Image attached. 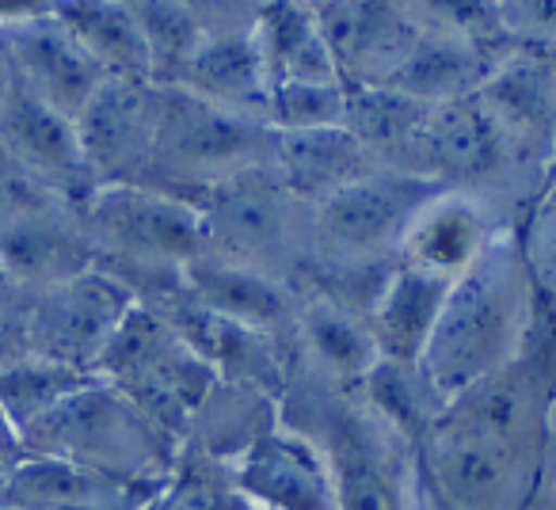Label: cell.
I'll use <instances>...</instances> for the list:
<instances>
[{
	"label": "cell",
	"instance_id": "cell-11",
	"mask_svg": "<svg viewBox=\"0 0 556 510\" xmlns=\"http://www.w3.org/2000/svg\"><path fill=\"white\" fill-rule=\"evenodd\" d=\"M252 510H340L332 457L290 426H270L225 461Z\"/></svg>",
	"mask_w": 556,
	"mask_h": 510
},
{
	"label": "cell",
	"instance_id": "cell-15",
	"mask_svg": "<svg viewBox=\"0 0 556 510\" xmlns=\"http://www.w3.org/2000/svg\"><path fill=\"white\" fill-rule=\"evenodd\" d=\"M202 20L206 39L179 88L232 115L267 123L270 80L255 47V9H202Z\"/></svg>",
	"mask_w": 556,
	"mask_h": 510
},
{
	"label": "cell",
	"instance_id": "cell-35",
	"mask_svg": "<svg viewBox=\"0 0 556 510\" xmlns=\"http://www.w3.org/2000/svg\"><path fill=\"white\" fill-rule=\"evenodd\" d=\"M530 279L556 294V202H538L518 229Z\"/></svg>",
	"mask_w": 556,
	"mask_h": 510
},
{
	"label": "cell",
	"instance_id": "cell-9",
	"mask_svg": "<svg viewBox=\"0 0 556 510\" xmlns=\"http://www.w3.org/2000/svg\"><path fill=\"white\" fill-rule=\"evenodd\" d=\"M194 206L206 225V252L278 279L294 252L298 199L282 187L275 168H255L210 187Z\"/></svg>",
	"mask_w": 556,
	"mask_h": 510
},
{
	"label": "cell",
	"instance_id": "cell-21",
	"mask_svg": "<svg viewBox=\"0 0 556 510\" xmlns=\"http://www.w3.org/2000/svg\"><path fill=\"white\" fill-rule=\"evenodd\" d=\"M495 69L500 62L492 54H484L477 42L442 24L439 16L424 12V35L389 88L419 103H431V107H446V103L477 95Z\"/></svg>",
	"mask_w": 556,
	"mask_h": 510
},
{
	"label": "cell",
	"instance_id": "cell-26",
	"mask_svg": "<svg viewBox=\"0 0 556 510\" xmlns=\"http://www.w3.org/2000/svg\"><path fill=\"white\" fill-rule=\"evenodd\" d=\"M54 16L92 58L103 80H149V47L134 4L70 0V4H54Z\"/></svg>",
	"mask_w": 556,
	"mask_h": 510
},
{
	"label": "cell",
	"instance_id": "cell-5",
	"mask_svg": "<svg viewBox=\"0 0 556 510\" xmlns=\"http://www.w3.org/2000/svg\"><path fill=\"white\" fill-rule=\"evenodd\" d=\"M80 229L115 275H184L206 252L202 209L146 183H103L73 206Z\"/></svg>",
	"mask_w": 556,
	"mask_h": 510
},
{
	"label": "cell",
	"instance_id": "cell-27",
	"mask_svg": "<svg viewBox=\"0 0 556 510\" xmlns=\"http://www.w3.org/2000/svg\"><path fill=\"white\" fill-rule=\"evenodd\" d=\"M431 103H419L396 88H348V115L343 130L358 141L370 156H386L389 168L412 171V156L419 149L427 123H431Z\"/></svg>",
	"mask_w": 556,
	"mask_h": 510
},
{
	"label": "cell",
	"instance_id": "cell-3",
	"mask_svg": "<svg viewBox=\"0 0 556 510\" xmlns=\"http://www.w3.org/2000/svg\"><path fill=\"white\" fill-rule=\"evenodd\" d=\"M24 457H58L134 484H161L179 446L111 381L92 378L20 434Z\"/></svg>",
	"mask_w": 556,
	"mask_h": 510
},
{
	"label": "cell",
	"instance_id": "cell-37",
	"mask_svg": "<svg viewBox=\"0 0 556 510\" xmlns=\"http://www.w3.org/2000/svg\"><path fill=\"white\" fill-rule=\"evenodd\" d=\"M27 194H31V183H24V179H16V183H0V237H4V229L12 225L16 209L24 206Z\"/></svg>",
	"mask_w": 556,
	"mask_h": 510
},
{
	"label": "cell",
	"instance_id": "cell-31",
	"mask_svg": "<svg viewBox=\"0 0 556 510\" xmlns=\"http://www.w3.org/2000/svg\"><path fill=\"white\" fill-rule=\"evenodd\" d=\"M363 388L370 393V404L378 408V416L386 419L396 434H404L412 446L424 438L427 426H431L434 419H439V411L446 408V400L427 385L419 366L378 362L370 378L363 381Z\"/></svg>",
	"mask_w": 556,
	"mask_h": 510
},
{
	"label": "cell",
	"instance_id": "cell-16",
	"mask_svg": "<svg viewBox=\"0 0 556 510\" xmlns=\"http://www.w3.org/2000/svg\"><path fill=\"white\" fill-rule=\"evenodd\" d=\"M515 149L518 145L488 115L480 95H469V100L431 111V123L412 156V171L450 187V191H462V187L492 179Z\"/></svg>",
	"mask_w": 556,
	"mask_h": 510
},
{
	"label": "cell",
	"instance_id": "cell-10",
	"mask_svg": "<svg viewBox=\"0 0 556 510\" xmlns=\"http://www.w3.org/2000/svg\"><path fill=\"white\" fill-rule=\"evenodd\" d=\"M0 31L9 42L16 85L27 95L50 103L62 115L77 118L103 85V73L92 58L80 50V42L65 31L54 16V4H16L0 9Z\"/></svg>",
	"mask_w": 556,
	"mask_h": 510
},
{
	"label": "cell",
	"instance_id": "cell-4",
	"mask_svg": "<svg viewBox=\"0 0 556 510\" xmlns=\"http://www.w3.org/2000/svg\"><path fill=\"white\" fill-rule=\"evenodd\" d=\"M275 130L260 118L232 115L187 88H161L153 161L141 183L199 202L210 187L244 171L270 168Z\"/></svg>",
	"mask_w": 556,
	"mask_h": 510
},
{
	"label": "cell",
	"instance_id": "cell-25",
	"mask_svg": "<svg viewBox=\"0 0 556 510\" xmlns=\"http://www.w3.org/2000/svg\"><path fill=\"white\" fill-rule=\"evenodd\" d=\"M275 176L298 202H325L340 187L370 176L374 156L343 126L305 133H275Z\"/></svg>",
	"mask_w": 556,
	"mask_h": 510
},
{
	"label": "cell",
	"instance_id": "cell-30",
	"mask_svg": "<svg viewBox=\"0 0 556 510\" xmlns=\"http://www.w3.org/2000/svg\"><path fill=\"white\" fill-rule=\"evenodd\" d=\"M96 373H80L70 366L47 362V358H9L0 362V411L12 423V431L24 434L35 419L54 411L70 393H77Z\"/></svg>",
	"mask_w": 556,
	"mask_h": 510
},
{
	"label": "cell",
	"instance_id": "cell-33",
	"mask_svg": "<svg viewBox=\"0 0 556 510\" xmlns=\"http://www.w3.org/2000/svg\"><path fill=\"white\" fill-rule=\"evenodd\" d=\"M187 446V442H184ZM244 499L229 480V469L217 457L202 454L199 446L179 449L172 472L161 480L153 502L146 510H240Z\"/></svg>",
	"mask_w": 556,
	"mask_h": 510
},
{
	"label": "cell",
	"instance_id": "cell-36",
	"mask_svg": "<svg viewBox=\"0 0 556 510\" xmlns=\"http://www.w3.org/2000/svg\"><path fill=\"white\" fill-rule=\"evenodd\" d=\"M27 305H31V290L0 264V355L24 358V320Z\"/></svg>",
	"mask_w": 556,
	"mask_h": 510
},
{
	"label": "cell",
	"instance_id": "cell-13",
	"mask_svg": "<svg viewBox=\"0 0 556 510\" xmlns=\"http://www.w3.org/2000/svg\"><path fill=\"white\" fill-rule=\"evenodd\" d=\"M313 12L348 88H389L424 35V16L416 9L378 0L313 4Z\"/></svg>",
	"mask_w": 556,
	"mask_h": 510
},
{
	"label": "cell",
	"instance_id": "cell-28",
	"mask_svg": "<svg viewBox=\"0 0 556 510\" xmlns=\"http://www.w3.org/2000/svg\"><path fill=\"white\" fill-rule=\"evenodd\" d=\"M298 335L305 343V355L336 385H363L374 373V366L381 362L370 324L358 320L351 309H343V305H336L332 297H313V302L302 305Z\"/></svg>",
	"mask_w": 556,
	"mask_h": 510
},
{
	"label": "cell",
	"instance_id": "cell-20",
	"mask_svg": "<svg viewBox=\"0 0 556 510\" xmlns=\"http://www.w3.org/2000/svg\"><path fill=\"white\" fill-rule=\"evenodd\" d=\"M454 282L431 279L412 267H393V275L381 286L378 302L366 313L374 347L381 362L393 366H419L431 347V335L442 320V309L450 302Z\"/></svg>",
	"mask_w": 556,
	"mask_h": 510
},
{
	"label": "cell",
	"instance_id": "cell-29",
	"mask_svg": "<svg viewBox=\"0 0 556 510\" xmlns=\"http://www.w3.org/2000/svg\"><path fill=\"white\" fill-rule=\"evenodd\" d=\"M134 12H138L141 35H146L149 47V80L156 88H179L202 39H206L202 9L199 4L153 0V4H134Z\"/></svg>",
	"mask_w": 556,
	"mask_h": 510
},
{
	"label": "cell",
	"instance_id": "cell-23",
	"mask_svg": "<svg viewBox=\"0 0 556 510\" xmlns=\"http://www.w3.org/2000/svg\"><path fill=\"white\" fill-rule=\"evenodd\" d=\"M480 103L518 149L556 156V69L538 54H515L480 88Z\"/></svg>",
	"mask_w": 556,
	"mask_h": 510
},
{
	"label": "cell",
	"instance_id": "cell-7",
	"mask_svg": "<svg viewBox=\"0 0 556 510\" xmlns=\"http://www.w3.org/2000/svg\"><path fill=\"white\" fill-rule=\"evenodd\" d=\"M450 187L416 171L374 168L313 206L309 237L332 264H381L396 255L416 214Z\"/></svg>",
	"mask_w": 556,
	"mask_h": 510
},
{
	"label": "cell",
	"instance_id": "cell-40",
	"mask_svg": "<svg viewBox=\"0 0 556 510\" xmlns=\"http://www.w3.org/2000/svg\"><path fill=\"white\" fill-rule=\"evenodd\" d=\"M16 168H12V161L4 156V149H0V183H16Z\"/></svg>",
	"mask_w": 556,
	"mask_h": 510
},
{
	"label": "cell",
	"instance_id": "cell-43",
	"mask_svg": "<svg viewBox=\"0 0 556 510\" xmlns=\"http://www.w3.org/2000/svg\"><path fill=\"white\" fill-rule=\"evenodd\" d=\"M553 161H556V156H553Z\"/></svg>",
	"mask_w": 556,
	"mask_h": 510
},
{
	"label": "cell",
	"instance_id": "cell-14",
	"mask_svg": "<svg viewBox=\"0 0 556 510\" xmlns=\"http://www.w3.org/2000/svg\"><path fill=\"white\" fill-rule=\"evenodd\" d=\"M161 88L153 80H103L77 115L88 168L103 183H141L153 161Z\"/></svg>",
	"mask_w": 556,
	"mask_h": 510
},
{
	"label": "cell",
	"instance_id": "cell-34",
	"mask_svg": "<svg viewBox=\"0 0 556 510\" xmlns=\"http://www.w3.org/2000/svg\"><path fill=\"white\" fill-rule=\"evenodd\" d=\"M348 85H290L275 88L267 103V126L275 133H305L343 126Z\"/></svg>",
	"mask_w": 556,
	"mask_h": 510
},
{
	"label": "cell",
	"instance_id": "cell-38",
	"mask_svg": "<svg viewBox=\"0 0 556 510\" xmlns=\"http://www.w3.org/2000/svg\"><path fill=\"white\" fill-rule=\"evenodd\" d=\"M16 65H12V54H9V42H4V31H0V111H4V103L12 100V92H16Z\"/></svg>",
	"mask_w": 556,
	"mask_h": 510
},
{
	"label": "cell",
	"instance_id": "cell-32",
	"mask_svg": "<svg viewBox=\"0 0 556 510\" xmlns=\"http://www.w3.org/2000/svg\"><path fill=\"white\" fill-rule=\"evenodd\" d=\"M336 487H340V510H404L396 476L378 457V449L366 446L363 434L351 431V423H336Z\"/></svg>",
	"mask_w": 556,
	"mask_h": 510
},
{
	"label": "cell",
	"instance_id": "cell-24",
	"mask_svg": "<svg viewBox=\"0 0 556 510\" xmlns=\"http://www.w3.org/2000/svg\"><path fill=\"white\" fill-rule=\"evenodd\" d=\"M255 47H260L270 92L290 85H343L313 4H260Z\"/></svg>",
	"mask_w": 556,
	"mask_h": 510
},
{
	"label": "cell",
	"instance_id": "cell-2",
	"mask_svg": "<svg viewBox=\"0 0 556 510\" xmlns=\"http://www.w3.org/2000/svg\"><path fill=\"white\" fill-rule=\"evenodd\" d=\"M526 317H530V271H526L522 237L518 229H503L480 255V264L454 282L419 373L450 404L518 355Z\"/></svg>",
	"mask_w": 556,
	"mask_h": 510
},
{
	"label": "cell",
	"instance_id": "cell-22",
	"mask_svg": "<svg viewBox=\"0 0 556 510\" xmlns=\"http://www.w3.org/2000/svg\"><path fill=\"white\" fill-rule=\"evenodd\" d=\"M184 286L202 309L248 332L270 335L294 317V302L282 282L214 252H202L194 264L184 267Z\"/></svg>",
	"mask_w": 556,
	"mask_h": 510
},
{
	"label": "cell",
	"instance_id": "cell-42",
	"mask_svg": "<svg viewBox=\"0 0 556 510\" xmlns=\"http://www.w3.org/2000/svg\"><path fill=\"white\" fill-rule=\"evenodd\" d=\"M0 362H4V355H0Z\"/></svg>",
	"mask_w": 556,
	"mask_h": 510
},
{
	"label": "cell",
	"instance_id": "cell-41",
	"mask_svg": "<svg viewBox=\"0 0 556 510\" xmlns=\"http://www.w3.org/2000/svg\"><path fill=\"white\" fill-rule=\"evenodd\" d=\"M240 510H252V507H248V502H244V507H240Z\"/></svg>",
	"mask_w": 556,
	"mask_h": 510
},
{
	"label": "cell",
	"instance_id": "cell-18",
	"mask_svg": "<svg viewBox=\"0 0 556 510\" xmlns=\"http://www.w3.org/2000/svg\"><path fill=\"white\" fill-rule=\"evenodd\" d=\"M156 487L58 457H20L0 480V510H146Z\"/></svg>",
	"mask_w": 556,
	"mask_h": 510
},
{
	"label": "cell",
	"instance_id": "cell-17",
	"mask_svg": "<svg viewBox=\"0 0 556 510\" xmlns=\"http://www.w3.org/2000/svg\"><path fill=\"white\" fill-rule=\"evenodd\" d=\"M500 237L492 209L469 191H442L408 225L396 264L424 271L431 279L457 282L480 264V255Z\"/></svg>",
	"mask_w": 556,
	"mask_h": 510
},
{
	"label": "cell",
	"instance_id": "cell-39",
	"mask_svg": "<svg viewBox=\"0 0 556 510\" xmlns=\"http://www.w3.org/2000/svg\"><path fill=\"white\" fill-rule=\"evenodd\" d=\"M538 202H556V161L548 164V171H545V183L538 187Z\"/></svg>",
	"mask_w": 556,
	"mask_h": 510
},
{
	"label": "cell",
	"instance_id": "cell-12",
	"mask_svg": "<svg viewBox=\"0 0 556 510\" xmlns=\"http://www.w3.org/2000/svg\"><path fill=\"white\" fill-rule=\"evenodd\" d=\"M0 149L24 183L54 194L65 206H80L100 187V179L88 168L77 118L35 100L24 88H16L0 111Z\"/></svg>",
	"mask_w": 556,
	"mask_h": 510
},
{
	"label": "cell",
	"instance_id": "cell-6",
	"mask_svg": "<svg viewBox=\"0 0 556 510\" xmlns=\"http://www.w3.org/2000/svg\"><path fill=\"white\" fill-rule=\"evenodd\" d=\"M96 378L123 388L176 446L187 442L194 416L217 388L214 366L202 362L146 305H134L123 320L96 366Z\"/></svg>",
	"mask_w": 556,
	"mask_h": 510
},
{
	"label": "cell",
	"instance_id": "cell-1",
	"mask_svg": "<svg viewBox=\"0 0 556 510\" xmlns=\"http://www.w3.org/2000/svg\"><path fill=\"white\" fill-rule=\"evenodd\" d=\"M556 355L518 350L416 442L427 510H530L548 469Z\"/></svg>",
	"mask_w": 556,
	"mask_h": 510
},
{
	"label": "cell",
	"instance_id": "cell-19",
	"mask_svg": "<svg viewBox=\"0 0 556 510\" xmlns=\"http://www.w3.org/2000/svg\"><path fill=\"white\" fill-rule=\"evenodd\" d=\"M39 194L42 191L31 187V194L0 237V264L9 267L27 290L62 286V282L100 267V252L80 229L77 214L70 221L54 217L58 209H42Z\"/></svg>",
	"mask_w": 556,
	"mask_h": 510
},
{
	"label": "cell",
	"instance_id": "cell-8",
	"mask_svg": "<svg viewBox=\"0 0 556 510\" xmlns=\"http://www.w3.org/2000/svg\"><path fill=\"white\" fill-rule=\"evenodd\" d=\"M134 294L103 267L62 286L31 290L24 320V355L96 373L108 343L134 309Z\"/></svg>",
	"mask_w": 556,
	"mask_h": 510
}]
</instances>
